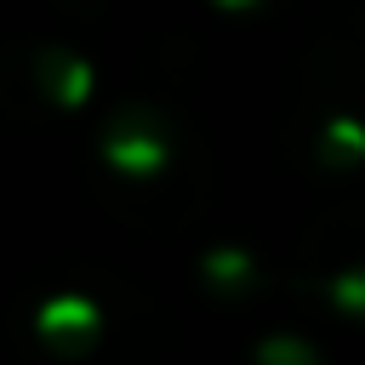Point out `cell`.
<instances>
[{
    "mask_svg": "<svg viewBox=\"0 0 365 365\" xmlns=\"http://www.w3.org/2000/svg\"><path fill=\"white\" fill-rule=\"evenodd\" d=\"M34 331H40L46 342H80V336L97 331V308H91L86 297H51V302L40 308V319H34Z\"/></svg>",
    "mask_w": 365,
    "mask_h": 365,
    "instance_id": "cell-1",
    "label": "cell"
},
{
    "mask_svg": "<svg viewBox=\"0 0 365 365\" xmlns=\"http://www.w3.org/2000/svg\"><path fill=\"white\" fill-rule=\"evenodd\" d=\"M103 160L131 171V177H148V171L165 165V143H160V131H114L103 143Z\"/></svg>",
    "mask_w": 365,
    "mask_h": 365,
    "instance_id": "cell-2",
    "label": "cell"
},
{
    "mask_svg": "<svg viewBox=\"0 0 365 365\" xmlns=\"http://www.w3.org/2000/svg\"><path fill=\"white\" fill-rule=\"evenodd\" d=\"M46 91H51L57 103H86L91 68H86L80 57H68V51H46Z\"/></svg>",
    "mask_w": 365,
    "mask_h": 365,
    "instance_id": "cell-3",
    "label": "cell"
},
{
    "mask_svg": "<svg viewBox=\"0 0 365 365\" xmlns=\"http://www.w3.org/2000/svg\"><path fill=\"white\" fill-rule=\"evenodd\" d=\"M205 274H211L217 285H234V279L251 274V257H245V251H211V257H205Z\"/></svg>",
    "mask_w": 365,
    "mask_h": 365,
    "instance_id": "cell-4",
    "label": "cell"
},
{
    "mask_svg": "<svg viewBox=\"0 0 365 365\" xmlns=\"http://www.w3.org/2000/svg\"><path fill=\"white\" fill-rule=\"evenodd\" d=\"M331 154H365V131L354 120H331Z\"/></svg>",
    "mask_w": 365,
    "mask_h": 365,
    "instance_id": "cell-5",
    "label": "cell"
},
{
    "mask_svg": "<svg viewBox=\"0 0 365 365\" xmlns=\"http://www.w3.org/2000/svg\"><path fill=\"white\" fill-rule=\"evenodd\" d=\"M331 297H336L342 308H354V314H365V274H342V279L331 285Z\"/></svg>",
    "mask_w": 365,
    "mask_h": 365,
    "instance_id": "cell-6",
    "label": "cell"
},
{
    "mask_svg": "<svg viewBox=\"0 0 365 365\" xmlns=\"http://www.w3.org/2000/svg\"><path fill=\"white\" fill-rule=\"evenodd\" d=\"M217 6H228V11H240V6H251V0H217Z\"/></svg>",
    "mask_w": 365,
    "mask_h": 365,
    "instance_id": "cell-7",
    "label": "cell"
}]
</instances>
